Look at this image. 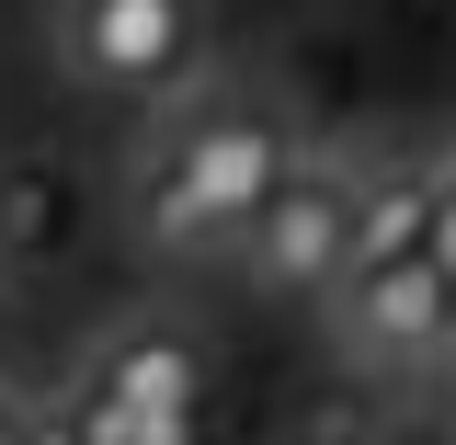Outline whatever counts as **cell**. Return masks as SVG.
<instances>
[{"mask_svg":"<svg viewBox=\"0 0 456 445\" xmlns=\"http://www.w3.org/2000/svg\"><path fill=\"white\" fill-rule=\"evenodd\" d=\"M57 69L92 103H126V114L194 103L206 92V0H69Z\"/></svg>","mask_w":456,"mask_h":445,"instance_id":"obj_2","label":"cell"},{"mask_svg":"<svg viewBox=\"0 0 456 445\" xmlns=\"http://www.w3.org/2000/svg\"><path fill=\"white\" fill-rule=\"evenodd\" d=\"M331 342L354 366H388V377H422L456 354V275L434 251L411 263H365V275L331 285Z\"/></svg>","mask_w":456,"mask_h":445,"instance_id":"obj_4","label":"cell"},{"mask_svg":"<svg viewBox=\"0 0 456 445\" xmlns=\"http://www.w3.org/2000/svg\"><path fill=\"white\" fill-rule=\"evenodd\" d=\"M434 183H445V194H434V263L456 275V171H434Z\"/></svg>","mask_w":456,"mask_h":445,"instance_id":"obj_7","label":"cell"},{"mask_svg":"<svg viewBox=\"0 0 456 445\" xmlns=\"http://www.w3.org/2000/svg\"><path fill=\"white\" fill-rule=\"evenodd\" d=\"M285 114L263 92H194L171 103V126L149 137V171H137V240L160 263H194V251H240V228L263 218V194L285 183Z\"/></svg>","mask_w":456,"mask_h":445,"instance_id":"obj_1","label":"cell"},{"mask_svg":"<svg viewBox=\"0 0 456 445\" xmlns=\"http://www.w3.org/2000/svg\"><path fill=\"white\" fill-rule=\"evenodd\" d=\"M365 445H445L434 423H388V434H365Z\"/></svg>","mask_w":456,"mask_h":445,"instance_id":"obj_8","label":"cell"},{"mask_svg":"<svg viewBox=\"0 0 456 445\" xmlns=\"http://www.w3.org/2000/svg\"><path fill=\"white\" fill-rule=\"evenodd\" d=\"M354 228H365V183H342L331 161H297L263 194V218L240 228V275L263 297H320L331 309V285L354 275Z\"/></svg>","mask_w":456,"mask_h":445,"instance_id":"obj_3","label":"cell"},{"mask_svg":"<svg viewBox=\"0 0 456 445\" xmlns=\"http://www.w3.org/2000/svg\"><path fill=\"white\" fill-rule=\"evenodd\" d=\"M69 251H80V183L0 171V263H69Z\"/></svg>","mask_w":456,"mask_h":445,"instance_id":"obj_5","label":"cell"},{"mask_svg":"<svg viewBox=\"0 0 456 445\" xmlns=\"http://www.w3.org/2000/svg\"><path fill=\"white\" fill-rule=\"evenodd\" d=\"M445 366H456V354H445Z\"/></svg>","mask_w":456,"mask_h":445,"instance_id":"obj_10","label":"cell"},{"mask_svg":"<svg viewBox=\"0 0 456 445\" xmlns=\"http://www.w3.org/2000/svg\"><path fill=\"white\" fill-rule=\"evenodd\" d=\"M434 171H388V183H365V228H354V275L365 263H411V251H434Z\"/></svg>","mask_w":456,"mask_h":445,"instance_id":"obj_6","label":"cell"},{"mask_svg":"<svg viewBox=\"0 0 456 445\" xmlns=\"http://www.w3.org/2000/svg\"><path fill=\"white\" fill-rule=\"evenodd\" d=\"M0 354H12V309H0Z\"/></svg>","mask_w":456,"mask_h":445,"instance_id":"obj_9","label":"cell"}]
</instances>
